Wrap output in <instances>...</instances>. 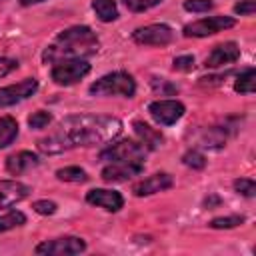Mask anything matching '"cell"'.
I'll use <instances>...</instances> for the list:
<instances>
[{
  "label": "cell",
  "mask_w": 256,
  "mask_h": 256,
  "mask_svg": "<svg viewBox=\"0 0 256 256\" xmlns=\"http://www.w3.org/2000/svg\"><path fill=\"white\" fill-rule=\"evenodd\" d=\"M122 132V122L114 116L76 114L62 120L60 128L38 140V150L44 154H60L74 146H92L114 140Z\"/></svg>",
  "instance_id": "obj_1"
},
{
  "label": "cell",
  "mask_w": 256,
  "mask_h": 256,
  "mask_svg": "<svg viewBox=\"0 0 256 256\" xmlns=\"http://www.w3.org/2000/svg\"><path fill=\"white\" fill-rule=\"evenodd\" d=\"M100 48L98 36L88 26H72L62 30L54 42L44 50V64H56L60 60H86Z\"/></svg>",
  "instance_id": "obj_2"
},
{
  "label": "cell",
  "mask_w": 256,
  "mask_h": 256,
  "mask_svg": "<svg viewBox=\"0 0 256 256\" xmlns=\"http://www.w3.org/2000/svg\"><path fill=\"white\" fill-rule=\"evenodd\" d=\"M88 92L92 96H124L132 98L136 94V82L128 72H110L90 84Z\"/></svg>",
  "instance_id": "obj_3"
},
{
  "label": "cell",
  "mask_w": 256,
  "mask_h": 256,
  "mask_svg": "<svg viewBox=\"0 0 256 256\" xmlns=\"http://www.w3.org/2000/svg\"><path fill=\"white\" fill-rule=\"evenodd\" d=\"M148 146L136 140H122L118 144L108 146L100 152V160L104 162H144L148 156Z\"/></svg>",
  "instance_id": "obj_4"
},
{
  "label": "cell",
  "mask_w": 256,
  "mask_h": 256,
  "mask_svg": "<svg viewBox=\"0 0 256 256\" xmlns=\"http://www.w3.org/2000/svg\"><path fill=\"white\" fill-rule=\"evenodd\" d=\"M86 250V242L78 236H62L54 240H44L36 246V254L44 256H72Z\"/></svg>",
  "instance_id": "obj_5"
},
{
  "label": "cell",
  "mask_w": 256,
  "mask_h": 256,
  "mask_svg": "<svg viewBox=\"0 0 256 256\" xmlns=\"http://www.w3.org/2000/svg\"><path fill=\"white\" fill-rule=\"evenodd\" d=\"M90 72V64L86 60H60L52 66L50 76L60 86H70L84 78Z\"/></svg>",
  "instance_id": "obj_6"
},
{
  "label": "cell",
  "mask_w": 256,
  "mask_h": 256,
  "mask_svg": "<svg viewBox=\"0 0 256 256\" xmlns=\"http://www.w3.org/2000/svg\"><path fill=\"white\" fill-rule=\"evenodd\" d=\"M132 40L142 46H166L174 40V30L168 24H148L132 32Z\"/></svg>",
  "instance_id": "obj_7"
},
{
  "label": "cell",
  "mask_w": 256,
  "mask_h": 256,
  "mask_svg": "<svg viewBox=\"0 0 256 256\" xmlns=\"http://www.w3.org/2000/svg\"><path fill=\"white\" fill-rule=\"evenodd\" d=\"M236 24V20L232 16H210V18H202L196 22H190L184 26V36H194V38H204L216 32H222L226 28H232Z\"/></svg>",
  "instance_id": "obj_8"
},
{
  "label": "cell",
  "mask_w": 256,
  "mask_h": 256,
  "mask_svg": "<svg viewBox=\"0 0 256 256\" xmlns=\"http://www.w3.org/2000/svg\"><path fill=\"white\" fill-rule=\"evenodd\" d=\"M148 112L158 124L172 126L184 116V104L178 100H154L148 104Z\"/></svg>",
  "instance_id": "obj_9"
},
{
  "label": "cell",
  "mask_w": 256,
  "mask_h": 256,
  "mask_svg": "<svg viewBox=\"0 0 256 256\" xmlns=\"http://www.w3.org/2000/svg\"><path fill=\"white\" fill-rule=\"evenodd\" d=\"M36 90H38V80L36 78H26L18 84L4 86V88H0V108L14 106V104L30 98Z\"/></svg>",
  "instance_id": "obj_10"
},
{
  "label": "cell",
  "mask_w": 256,
  "mask_h": 256,
  "mask_svg": "<svg viewBox=\"0 0 256 256\" xmlns=\"http://www.w3.org/2000/svg\"><path fill=\"white\" fill-rule=\"evenodd\" d=\"M142 170H144V162H110L100 176L104 182H124L142 174Z\"/></svg>",
  "instance_id": "obj_11"
},
{
  "label": "cell",
  "mask_w": 256,
  "mask_h": 256,
  "mask_svg": "<svg viewBox=\"0 0 256 256\" xmlns=\"http://www.w3.org/2000/svg\"><path fill=\"white\" fill-rule=\"evenodd\" d=\"M86 202L92 206L104 208L106 212H118L124 206L122 194L116 190H108V188H94V190L86 192Z\"/></svg>",
  "instance_id": "obj_12"
},
{
  "label": "cell",
  "mask_w": 256,
  "mask_h": 256,
  "mask_svg": "<svg viewBox=\"0 0 256 256\" xmlns=\"http://www.w3.org/2000/svg\"><path fill=\"white\" fill-rule=\"evenodd\" d=\"M240 58V48L236 42H224L212 48V52L206 56L204 66L206 68H222L226 64H232Z\"/></svg>",
  "instance_id": "obj_13"
},
{
  "label": "cell",
  "mask_w": 256,
  "mask_h": 256,
  "mask_svg": "<svg viewBox=\"0 0 256 256\" xmlns=\"http://www.w3.org/2000/svg\"><path fill=\"white\" fill-rule=\"evenodd\" d=\"M172 184H174V180H172L170 174L158 172V174H152V176L136 182L134 188H132V192L136 196H150V194H156V192H162V190L172 188Z\"/></svg>",
  "instance_id": "obj_14"
},
{
  "label": "cell",
  "mask_w": 256,
  "mask_h": 256,
  "mask_svg": "<svg viewBox=\"0 0 256 256\" xmlns=\"http://www.w3.org/2000/svg\"><path fill=\"white\" fill-rule=\"evenodd\" d=\"M30 194V186L18 180H0V208H8Z\"/></svg>",
  "instance_id": "obj_15"
},
{
  "label": "cell",
  "mask_w": 256,
  "mask_h": 256,
  "mask_svg": "<svg viewBox=\"0 0 256 256\" xmlns=\"http://www.w3.org/2000/svg\"><path fill=\"white\" fill-rule=\"evenodd\" d=\"M38 162H40V160H38V156H36L34 152L22 150V152H16V154H12V156L6 158V170H8L10 174L18 176V174H22V172H26V170L38 166Z\"/></svg>",
  "instance_id": "obj_16"
},
{
  "label": "cell",
  "mask_w": 256,
  "mask_h": 256,
  "mask_svg": "<svg viewBox=\"0 0 256 256\" xmlns=\"http://www.w3.org/2000/svg\"><path fill=\"white\" fill-rule=\"evenodd\" d=\"M132 128H134V132L138 134L140 142L148 146V150H156V148L164 142V136L160 134V130L152 128L150 124H146V122H142V120H134V122H132Z\"/></svg>",
  "instance_id": "obj_17"
},
{
  "label": "cell",
  "mask_w": 256,
  "mask_h": 256,
  "mask_svg": "<svg viewBox=\"0 0 256 256\" xmlns=\"http://www.w3.org/2000/svg\"><path fill=\"white\" fill-rule=\"evenodd\" d=\"M18 136V122L12 116H2L0 118V150L10 146Z\"/></svg>",
  "instance_id": "obj_18"
},
{
  "label": "cell",
  "mask_w": 256,
  "mask_h": 256,
  "mask_svg": "<svg viewBox=\"0 0 256 256\" xmlns=\"http://www.w3.org/2000/svg\"><path fill=\"white\" fill-rule=\"evenodd\" d=\"M92 8L102 22H112L118 18V8L114 0H92Z\"/></svg>",
  "instance_id": "obj_19"
},
{
  "label": "cell",
  "mask_w": 256,
  "mask_h": 256,
  "mask_svg": "<svg viewBox=\"0 0 256 256\" xmlns=\"http://www.w3.org/2000/svg\"><path fill=\"white\" fill-rule=\"evenodd\" d=\"M22 224H26V216L20 210H6L0 214V232H8Z\"/></svg>",
  "instance_id": "obj_20"
},
{
  "label": "cell",
  "mask_w": 256,
  "mask_h": 256,
  "mask_svg": "<svg viewBox=\"0 0 256 256\" xmlns=\"http://www.w3.org/2000/svg\"><path fill=\"white\" fill-rule=\"evenodd\" d=\"M56 178L62 180V182H76V184H82L88 180V174L84 168L80 166H66V168H60L56 170Z\"/></svg>",
  "instance_id": "obj_21"
},
{
  "label": "cell",
  "mask_w": 256,
  "mask_h": 256,
  "mask_svg": "<svg viewBox=\"0 0 256 256\" xmlns=\"http://www.w3.org/2000/svg\"><path fill=\"white\" fill-rule=\"evenodd\" d=\"M254 80H256L254 68H246L234 82V90L240 94H254Z\"/></svg>",
  "instance_id": "obj_22"
},
{
  "label": "cell",
  "mask_w": 256,
  "mask_h": 256,
  "mask_svg": "<svg viewBox=\"0 0 256 256\" xmlns=\"http://www.w3.org/2000/svg\"><path fill=\"white\" fill-rule=\"evenodd\" d=\"M244 222V216H238V214H232V216H220V218H214L210 222L212 228L216 230H224V228H236Z\"/></svg>",
  "instance_id": "obj_23"
},
{
  "label": "cell",
  "mask_w": 256,
  "mask_h": 256,
  "mask_svg": "<svg viewBox=\"0 0 256 256\" xmlns=\"http://www.w3.org/2000/svg\"><path fill=\"white\" fill-rule=\"evenodd\" d=\"M50 122H52V114L46 112V110H38V112H34V114L28 118V126H30L32 130H42V128H46Z\"/></svg>",
  "instance_id": "obj_24"
},
{
  "label": "cell",
  "mask_w": 256,
  "mask_h": 256,
  "mask_svg": "<svg viewBox=\"0 0 256 256\" xmlns=\"http://www.w3.org/2000/svg\"><path fill=\"white\" fill-rule=\"evenodd\" d=\"M182 162L188 166V168H194V170H200L206 166V158L204 154H200L198 150H188L184 156H182Z\"/></svg>",
  "instance_id": "obj_25"
},
{
  "label": "cell",
  "mask_w": 256,
  "mask_h": 256,
  "mask_svg": "<svg viewBox=\"0 0 256 256\" xmlns=\"http://www.w3.org/2000/svg\"><path fill=\"white\" fill-rule=\"evenodd\" d=\"M152 90L160 96H172V94L178 92V88L172 82L164 80V78H152Z\"/></svg>",
  "instance_id": "obj_26"
},
{
  "label": "cell",
  "mask_w": 256,
  "mask_h": 256,
  "mask_svg": "<svg viewBox=\"0 0 256 256\" xmlns=\"http://www.w3.org/2000/svg\"><path fill=\"white\" fill-rule=\"evenodd\" d=\"M234 190L246 198H252L256 194V182L252 178H238V180H234Z\"/></svg>",
  "instance_id": "obj_27"
},
{
  "label": "cell",
  "mask_w": 256,
  "mask_h": 256,
  "mask_svg": "<svg viewBox=\"0 0 256 256\" xmlns=\"http://www.w3.org/2000/svg\"><path fill=\"white\" fill-rule=\"evenodd\" d=\"M122 2L130 12H144V10L158 6L162 0H122Z\"/></svg>",
  "instance_id": "obj_28"
},
{
  "label": "cell",
  "mask_w": 256,
  "mask_h": 256,
  "mask_svg": "<svg viewBox=\"0 0 256 256\" xmlns=\"http://www.w3.org/2000/svg\"><path fill=\"white\" fill-rule=\"evenodd\" d=\"M212 6V0H184V10L188 12H208Z\"/></svg>",
  "instance_id": "obj_29"
},
{
  "label": "cell",
  "mask_w": 256,
  "mask_h": 256,
  "mask_svg": "<svg viewBox=\"0 0 256 256\" xmlns=\"http://www.w3.org/2000/svg\"><path fill=\"white\" fill-rule=\"evenodd\" d=\"M174 70H180V72H190L194 68V56L186 54V56H178L174 58Z\"/></svg>",
  "instance_id": "obj_30"
},
{
  "label": "cell",
  "mask_w": 256,
  "mask_h": 256,
  "mask_svg": "<svg viewBox=\"0 0 256 256\" xmlns=\"http://www.w3.org/2000/svg\"><path fill=\"white\" fill-rule=\"evenodd\" d=\"M32 208L38 212V214H54L56 212V202H52V200H36L34 204H32Z\"/></svg>",
  "instance_id": "obj_31"
},
{
  "label": "cell",
  "mask_w": 256,
  "mask_h": 256,
  "mask_svg": "<svg viewBox=\"0 0 256 256\" xmlns=\"http://www.w3.org/2000/svg\"><path fill=\"white\" fill-rule=\"evenodd\" d=\"M256 10V2L254 0H240L236 6H234V12L240 14V16H252Z\"/></svg>",
  "instance_id": "obj_32"
},
{
  "label": "cell",
  "mask_w": 256,
  "mask_h": 256,
  "mask_svg": "<svg viewBox=\"0 0 256 256\" xmlns=\"http://www.w3.org/2000/svg\"><path fill=\"white\" fill-rule=\"evenodd\" d=\"M16 68H18V62L16 60H12V58H0V78L8 76Z\"/></svg>",
  "instance_id": "obj_33"
},
{
  "label": "cell",
  "mask_w": 256,
  "mask_h": 256,
  "mask_svg": "<svg viewBox=\"0 0 256 256\" xmlns=\"http://www.w3.org/2000/svg\"><path fill=\"white\" fill-rule=\"evenodd\" d=\"M40 2H44V0H20L22 6H32V4H40Z\"/></svg>",
  "instance_id": "obj_34"
}]
</instances>
